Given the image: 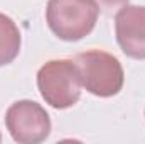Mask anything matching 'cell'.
<instances>
[{"mask_svg": "<svg viewBox=\"0 0 145 144\" xmlns=\"http://www.w3.org/2000/svg\"><path fill=\"white\" fill-rule=\"evenodd\" d=\"M0 143H2V136H0Z\"/></svg>", "mask_w": 145, "mask_h": 144, "instance_id": "ba28073f", "label": "cell"}, {"mask_svg": "<svg viewBox=\"0 0 145 144\" xmlns=\"http://www.w3.org/2000/svg\"><path fill=\"white\" fill-rule=\"evenodd\" d=\"M20 31L17 24L0 12V66L12 63L20 51Z\"/></svg>", "mask_w": 145, "mask_h": 144, "instance_id": "8992f818", "label": "cell"}, {"mask_svg": "<svg viewBox=\"0 0 145 144\" xmlns=\"http://www.w3.org/2000/svg\"><path fill=\"white\" fill-rule=\"evenodd\" d=\"M115 34L127 56L145 59V7L128 3L121 7L115 15Z\"/></svg>", "mask_w": 145, "mask_h": 144, "instance_id": "5b68a950", "label": "cell"}, {"mask_svg": "<svg viewBox=\"0 0 145 144\" xmlns=\"http://www.w3.org/2000/svg\"><path fill=\"white\" fill-rule=\"evenodd\" d=\"M81 75L78 65L71 59H52L37 71V88L54 108L72 107L81 97Z\"/></svg>", "mask_w": 145, "mask_h": 144, "instance_id": "7a4b0ae2", "label": "cell"}, {"mask_svg": "<svg viewBox=\"0 0 145 144\" xmlns=\"http://www.w3.org/2000/svg\"><path fill=\"white\" fill-rule=\"evenodd\" d=\"M5 124L12 139L19 144H37L51 132L49 114L32 100H19L5 114Z\"/></svg>", "mask_w": 145, "mask_h": 144, "instance_id": "277c9868", "label": "cell"}, {"mask_svg": "<svg viewBox=\"0 0 145 144\" xmlns=\"http://www.w3.org/2000/svg\"><path fill=\"white\" fill-rule=\"evenodd\" d=\"M95 3L98 5L100 10H103L106 14H111V12L120 10L121 7H125L128 3V0H95Z\"/></svg>", "mask_w": 145, "mask_h": 144, "instance_id": "52a82bcc", "label": "cell"}, {"mask_svg": "<svg viewBox=\"0 0 145 144\" xmlns=\"http://www.w3.org/2000/svg\"><path fill=\"white\" fill-rule=\"evenodd\" d=\"M98 14L95 0H49L46 20L59 39L79 41L95 29Z\"/></svg>", "mask_w": 145, "mask_h": 144, "instance_id": "6da1fadb", "label": "cell"}, {"mask_svg": "<svg viewBox=\"0 0 145 144\" xmlns=\"http://www.w3.org/2000/svg\"><path fill=\"white\" fill-rule=\"evenodd\" d=\"M79 68L83 87L96 97H113L123 87V68L120 61L105 51L91 49L79 53L74 61Z\"/></svg>", "mask_w": 145, "mask_h": 144, "instance_id": "3957f363", "label": "cell"}]
</instances>
